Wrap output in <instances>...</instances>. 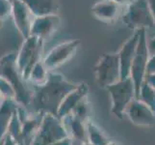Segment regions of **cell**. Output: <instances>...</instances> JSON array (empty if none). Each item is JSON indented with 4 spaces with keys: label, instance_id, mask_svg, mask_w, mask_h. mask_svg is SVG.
<instances>
[{
    "label": "cell",
    "instance_id": "obj_1",
    "mask_svg": "<svg viewBox=\"0 0 155 145\" xmlns=\"http://www.w3.org/2000/svg\"><path fill=\"white\" fill-rule=\"evenodd\" d=\"M79 83L68 80L62 74L50 71L48 78L41 85H32L33 96L26 107L32 114H53L58 116L60 105L66 96Z\"/></svg>",
    "mask_w": 155,
    "mask_h": 145
},
{
    "label": "cell",
    "instance_id": "obj_2",
    "mask_svg": "<svg viewBox=\"0 0 155 145\" xmlns=\"http://www.w3.org/2000/svg\"><path fill=\"white\" fill-rule=\"evenodd\" d=\"M0 78L12 85L18 105L27 107L33 96V86L22 78L17 65V53L9 52L0 58Z\"/></svg>",
    "mask_w": 155,
    "mask_h": 145
},
{
    "label": "cell",
    "instance_id": "obj_3",
    "mask_svg": "<svg viewBox=\"0 0 155 145\" xmlns=\"http://www.w3.org/2000/svg\"><path fill=\"white\" fill-rule=\"evenodd\" d=\"M45 41L31 35L23 40L17 53V65L22 78L28 81L30 73L37 63L42 60Z\"/></svg>",
    "mask_w": 155,
    "mask_h": 145
},
{
    "label": "cell",
    "instance_id": "obj_4",
    "mask_svg": "<svg viewBox=\"0 0 155 145\" xmlns=\"http://www.w3.org/2000/svg\"><path fill=\"white\" fill-rule=\"evenodd\" d=\"M122 22L132 31L154 27L155 19L148 0H137L127 6L125 13L122 15Z\"/></svg>",
    "mask_w": 155,
    "mask_h": 145
},
{
    "label": "cell",
    "instance_id": "obj_5",
    "mask_svg": "<svg viewBox=\"0 0 155 145\" xmlns=\"http://www.w3.org/2000/svg\"><path fill=\"white\" fill-rule=\"evenodd\" d=\"M149 58H150V52L148 48L147 30L142 29L140 30V38H139L136 54L133 59L130 73V78L135 85L136 99H139L141 87L147 78Z\"/></svg>",
    "mask_w": 155,
    "mask_h": 145
},
{
    "label": "cell",
    "instance_id": "obj_6",
    "mask_svg": "<svg viewBox=\"0 0 155 145\" xmlns=\"http://www.w3.org/2000/svg\"><path fill=\"white\" fill-rule=\"evenodd\" d=\"M69 137L62 119L53 114H45L32 145H49Z\"/></svg>",
    "mask_w": 155,
    "mask_h": 145
},
{
    "label": "cell",
    "instance_id": "obj_7",
    "mask_svg": "<svg viewBox=\"0 0 155 145\" xmlns=\"http://www.w3.org/2000/svg\"><path fill=\"white\" fill-rule=\"evenodd\" d=\"M112 100V113L121 119L127 105L136 99L135 85L131 78L120 79L106 88Z\"/></svg>",
    "mask_w": 155,
    "mask_h": 145
},
{
    "label": "cell",
    "instance_id": "obj_8",
    "mask_svg": "<svg viewBox=\"0 0 155 145\" xmlns=\"http://www.w3.org/2000/svg\"><path fill=\"white\" fill-rule=\"evenodd\" d=\"M99 86L107 88L120 80V64L117 53H105L100 56L94 68Z\"/></svg>",
    "mask_w": 155,
    "mask_h": 145
},
{
    "label": "cell",
    "instance_id": "obj_9",
    "mask_svg": "<svg viewBox=\"0 0 155 145\" xmlns=\"http://www.w3.org/2000/svg\"><path fill=\"white\" fill-rule=\"evenodd\" d=\"M80 44H81V41L79 39H73L64 42L53 47L42 59L47 70L54 71L55 69L67 63L75 54Z\"/></svg>",
    "mask_w": 155,
    "mask_h": 145
},
{
    "label": "cell",
    "instance_id": "obj_10",
    "mask_svg": "<svg viewBox=\"0 0 155 145\" xmlns=\"http://www.w3.org/2000/svg\"><path fill=\"white\" fill-rule=\"evenodd\" d=\"M12 18L15 28L18 29L23 40L31 36V28L35 17L23 1L21 0L13 1Z\"/></svg>",
    "mask_w": 155,
    "mask_h": 145
},
{
    "label": "cell",
    "instance_id": "obj_11",
    "mask_svg": "<svg viewBox=\"0 0 155 145\" xmlns=\"http://www.w3.org/2000/svg\"><path fill=\"white\" fill-rule=\"evenodd\" d=\"M124 114L136 126L148 127L155 121V112L139 99H134L127 105Z\"/></svg>",
    "mask_w": 155,
    "mask_h": 145
},
{
    "label": "cell",
    "instance_id": "obj_12",
    "mask_svg": "<svg viewBox=\"0 0 155 145\" xmlns=\"http://www.w3.org/2000/svg\"><path fill=\"white\" fill-rule=\"evenodd\" d=\"M62 19L59 15L44 16V17H36L34 19L31 28V35L38 37L44 40L50 39L61 27Z\"/></svg>",
    "mask_w": 155,
    "mask_h": 145
},
{
    "label": "cell",
    "instance_id": "obj_13",
    "mask_svg": "<svg viewBox=\"0 0 155 145\" xmlns=\"http://www.w3.org/2000/svg\"><path fill=\"white\" fill-rule=\"evenodd\" d=\"M139 38H140V30L134 31L133 35L122 45L120 51L117 52L120 64V79L130 78L131 66L136 54Z\"/></svg>",
    "mask_w": 155,
    "mask_h": 145
},
{
    "label": "cell",
    "instance_id": "obj_14",
    "mask_svg": "<svg viewBox=\"0 0 155 145\" xmlns=\"http://www.w3.org/2000/svg\"><path fill=\"white\" fill-rule=\"evenodd\" d=\"M122 6L114 0H100L92 7V13L94 18L104 21L113 22L121 15Z\"/></svg>",
    "mask_w": 155,
    "mask_h": 145
},
{
    "label": "cell",
    "instance_id": "obj_15",
    "mask_svg": "<svg viewBox=\"0 0 155 145\" xmlns=\"http://www.w3.org/2000/svg\"><path fill=\"white\" fill-rule=\"evenodd\" d=\"M89 87L87 83H79L78 86L68 93L66 98L64 99L58 111V117L63 119L64 117L71 114L75 106L81 102L84 98L88 97Z\"/></svg>",
    "mask_w": 155,
    "mask_h": 145
},
{
    "label": "cell",
    "instance_id": "obj_16",
    "mask_svg": "<svg viewBox=\"0 0 155 145\" xmlns=\"http://www.w3.org/2000/svg\"><path fill=\"white\" fill-rule=\"evenodd\" d=\"M65 125L68 136L72 140L88 142V133H87V122H83L77 119L72 114H68L62 119Z\"/></svg>",
    "mask_w": 155,
    "mask_h": 145
},
{
    "label": "cell",
    "instance_id": "obj_17",
    "mask_svg": "<svg viewBox=\"0 0 155 145\" xmlns=\"http://www.w3.org/2000/svg\"><path fill=\"white\" fill-rule=\"evenodd\" d=\"M18 103L12 99H4L0 103V144L8 135L12 118L18 109Z\"/></svg>",
    "mask_w": 155,
    "mask_h": 145
},
{
    "label": "cell",
    "instance_id": "obj_18",
    "mask_svg": "<svg viewBox=\"0 0 155 145\" xmlns=\"http://www.w3.org/2000/svg\"><path fill=\"white\" fill-rule=\"evenodd\" d=\"M25 3L34 17L58 15L59 14V0H21Z\"/></svg>",
    "mask_w": 155,
    "mask_h": 145
},
{
    "label": "cell",
    "instance_id": "obj_19",
    "mask_svg": "<svg viewBox=\"0 0 155 145\" xmlns=\"http://www.w3.org/2000/svg\"><path fill=\"white\" fill-rule=\"evenodd\" d=\"M42 114H32L28 111V115L22 120V145H32L41 123Z\"/></svg>",
    "mask_w": 155,
    "mask_h": 145
},
{
    "label": "cell",
    "instance_id": "obj_20",
    "mask_svg": "<svg viewBox=\"0 0 155 145\" xmlns=\"http://www.w3.org/2000/svg\"><path fill=\"white\" fill-rule=\"evenodd\" d=\"M87 133L88 142L93 145H108L111 142L110 139L100 130V128L90 120L87 122Z\"/></svg>",
    "mask_w": 155,
    "mask_h": 145
},
{
    "label": "cell",
    "instance_id": "obj_21",
    "mask_svg": "<svg viewBox=\"0 0 155 145\" xmlns=\"http://www.w3.org/2000/svg\"><path fill=\"white\" fill-rule=\"evenodd\" d=\"M49 72L45 67L44 60H41L34 66L30 73L28 82L31 85H41L48 78Z\"/></svg>",
    "mask_w": 155,
    "mask_h": 145
},
{
    "label": "cell",
    "instance_id": "obj_22",
    "mask_svg": "<svg viewBox=\"0 0 155 145\" xmlns=\"http://www.w3.org/2000/svg\"><path fill=\"white\" fill-rule=\"evenodd\" d=\"M8 135L13 138L17 145H22V122L18 113V109L12 118L8 130Z\"/></svg>",
    "mask_w": 155,
    "mask_h": 145
},
{
    "label": "cell",
    "instance_id": "obj_23",
    "mask_svg": "<svg viewBox=\"0 0 155 145\" xmlns=\"http://www.w3.org/2000/svg\"><path fill=\"white\" fill-rule=\"evenodd\" d=\"M139 100L145 103L155 112V88L145 80L140 90Z\"/></svg>",
    "mask_w": 155,
    "mask_h": 145
},
{
    "label": "cell",
    "instance_id": "obj_24",
    "mask_svg": "<svg viewBox=\"0 0 155 145\" xmlns=\"http://www.w3.org/2000/svg\"><path fill=\"white\" fill-rule=\"evenodd\" d=\"M89 102H88V97L84 98L80 103L75 106V109L72 110L71 114H72L74 117H76L77 119L81 120L83 122H88L89 121Z\"/></svg>",
    "mask_w": 155,
    "mask_h": 145
},
{
    "label": "cell",
    "instance_id": "obj_25",
    "mask_svg": "<svg viewBox=\"0 0 155 145\" xmlns=\"http://www.w3.org/2000/svg\"><path fill=\"white\" fill-rule=\"evenodd\" d=\"M0 91L4 97V99H12L15 101V92L13 86L6 79L0 78Z\"/></svg>",
    "mask_w": 155,
    "mask_h": 145
},
{
    "label": "cell",
    "instance_id": "obj_26",
    "mask_svg": "<svg viewBox=\"0 0 155 145\" xmlns=\"http://www.w3.org/2000/svg\"><path fill=\"white\" fill-rule=\"evenodd\" d=\"M13 2L10 0H0V19L6 20L9 17H12Z\"/></svg>",
    "mask_w": 155,
    "mask_h": 145
},
{
    "label": "cell",
    "instance_id": "obj_27",
    "mask_svg": "<svg viewBox=\"0 0 155 145\" xmlns=\"http://www.w3.org/2000/svg\"><path fill=\"white\" fill-rule=\"evenodd\" d=\"M155 73V53L150 55L147 65V74H154Z\"/></svg>",
    "mask_w": 155,
    "mask_h": 145
},
{
    "label": "cell",
    "instance_id": "obj_28",
    "mask_svg": "<svg viewBox=\"0 0 155 145\" xmlns=\"http://www.w3.org/2000/svg\"><path fill=\"white\" fill-rule=\"evenodd\" d=\"M147 81L155 88V73L154 74H147L146 78Z\"/></svg>",
    "mask_w": 155,
    "mask_h": 145
},
{
    "label": "cell",
    "instance_id": "obj_29",
    "mask_svg": "<svg viewBox=\"0 0 155 145\" xmlns=\"http://www.w3.org/2000/svg\"><path fill=\"white\" fill-rule=\"evenodd\" d=\"M71 144H72V139L71 137H68L66 139H63V140H60V141L49 144V145H71Z\"/></svg>",
    "mask_w": 155,
    "mask_h": 145
},
{
    "label": "cell",
    "instance_id": "obj_30",
    "mask_svg": "<svg viewBox=\"0 0 155 145\" xmlns=\"http://www.w3.org/2000/svg\"><path fill=\"white\" fill-rule=\"evenodd\" d=\"M114 1H116L117 4L121 5L122 7L124 6L127 7V6H129V5H131L132 3H134L135 1H137V0H114Z\"/></svg>",
    "mask_w": 155,
    "mask_h": 145
},
{
    "label": "cell",
    "instance_id": "obj_31",
    "mask_svg": "<svg viewBox=\"0 0 155 145\" xmlns=\"http://www.w3.org/2000/svg\"><path fill=\"white\" fill-rule=\"evenodd\" d=\"M148 48H149V52H150V55L155 53V37L148 42Z\"/></svg>",
    "mask_w": 155,
    "mask_h": 145
},
{
    "label": "cell",
    "instance_id": "obj_32",
    "mask_svg": "<svg viewBox=\"0 0 155 145\" xmlns=\"http://www.w3.org/2000/svg\"><path fill=\"white\" fill-rule=\"evenodd\" d=\"M3 145H17L15 142L13 140V138L11 137L9 135H7L4 138V141H3Z\"/></svg>",
    "mask_w": 155,
    "mask_h": 145
},
{
    "label": "cell",
    "instance_id": "obj_33",
    "mask_svg": "<svg viewBox=\"0 0 155 145\" xmlns=\"http://www.w3.org/2000/svg\"><path fill=\"white\" fill-rule=\"evenodd\" d=\"M148 3H149V7L151 9V12L153 14V17L155 19V0H148Z\"/></svg>",
    "mask_w": 155,
    "mask_h": 145
},
{
    "label": "cell",
    "instance_id": "obj_34",
    "mask_svg": "<svg viewBox=\"0 0 155 145\" xmlns=\"http://www.w3.org/2000/svg\"><path fill=\"white\" fill-rule=\"evenodd\" d=\"M71 145H93V144H91L90 142H81V141L72 140V144Z\"/></svg>",
    "mask_w": 155,
    "mask_h": 145
},
{
    "label": "cell",
    "instance_id": "obj_35",
    "mask_svg": "<svg viewBox=\"0 0 155 145\" xmlns=\"http://www.w3.org/2000/svg\"><path fill=\"white\" fill-rule=\"evenodd\" d=\"M4 100V97H3V95H2V93H1V91H0V103Z\"/></svg>",
    "mask_w": 155,
    "mask_h": 145
},
{
    "label": "cell",
    "instance_id": "obj_36",
    "mask_svg": "<svg viewBox=\"0 0 155 145\" xmlns=\"http://www.w3.org/2000/svg\"><path fill=\"white\" fill-rule=\"evenodd\" d=\"M3 22H4V21L2 19H0V29L3 27Z\"/></svg>",
    "mask_w": 155,
    "mask_h": 145
},
{
    "label": "cell",
    "instance_id": "obj_37",
    "mask_svg": "<svg viewBox=\"0 0 155 145\" xmlns=\"http://www.w3.org/2000/svg\"><path fill=\"white\" fill-rule=\"evenodd\" d=\"M108 145H117V144H116L115 142H112V141H111V142H110V143H109Z\"/></svg>",
    "mask_w": 155,
    "mask_h": 145
},
{
    "label": "cell",
    "instance_id": "obj_38",
    "mask_svg": "<svg viewBox=\"0 0 155 145\" xmlns=\"http://www.w3.org/2000/svg\"><path fill=\"white\" fill-rule=\"evenodd\" d=\"M10 1H12V2H13V1H15V0H10Z\"/></svg>",
    "mask_w": 155,
    "mask_h": 145
},
{
    "label": "cell",
    "instance_id": "obj_39",
    "mask_svg": "<svg viewBox=\"0 0 155 145\" xmlns=\"http://www.w3.org/2000/svg\"><path fill=\"white\" fill-rule=\"evenodd\" d=\"M0 145H3V142H2V143H1V144H0Z\"/></svg>",
    "mask_w": 155,
    "mask_h": 145
}]
</instances>
